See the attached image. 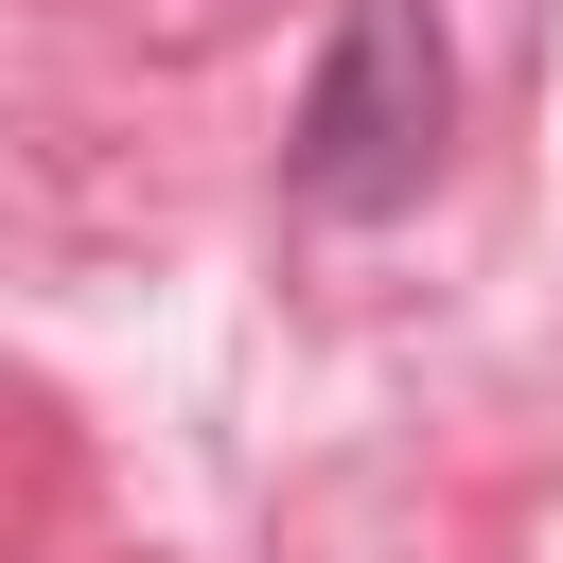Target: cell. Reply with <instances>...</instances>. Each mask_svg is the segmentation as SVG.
Segmentation results:
<instances>
[{"mask_svg": "<svg viewBox=\"0 0 563 563\" xmlns=\"http://www.w3.org/2000/svg\"><path fill=\"white\" fill-rule=\"evenodd\" d=\"M440 141H457V53H440V18H422V0H334V53H317L299 141H282V194L334 211V229H387V211H422Z\"/></svg>", "mask_w": 563, "mask_h": 563, "instance_id": "obj_1", "label": "cell"}]
</instances>
